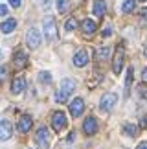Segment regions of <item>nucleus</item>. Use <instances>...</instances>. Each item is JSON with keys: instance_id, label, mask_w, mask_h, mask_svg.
Listing matches in <instances>:
<instances>
[{"instance_id": "obj_1", "label": "nucleus", "mask_w": 147, "mask_h": 149, "mask_svg": "<svg viewBox=\"0 0 147 149\" xmlns=\"http://www.w3.org/2000/svg\"><path fill=\"white\" fill-rule=\"evenodd\" d=\"M76 90V81L74 79H63V83H61V90L57 94H55V101L57 103H64L66 100L70 98V94Z\"/></svg>"}, {"instance_id": "obj_2", "label": "nucleus", "mask_w": 147, "mask_h": 149, "mask_svg": "<svg viewBox=\"0 0 147 149\" xmlns=\"http://www.w3.org/2000/svg\"><path fill=\"white\" fill-rule=\"evenodd\" d=\"M42 28H44V35H46L48 41H55L57 39V22H55L53 17H44Z\"/></svg>"}, {"instance_id": "obj_3", "label": "nucleus", "mask_w": 147, "mask_h": 149, "mask_svg": "<svg viewBox=\"0 0 147 149\" xmlns=\"http://www.w3.org/2000/svg\"><path fill=\"white\" fill-rule=\"evenodd\" d=\"M35 142H37L39 149H48V146H50V133H48V129L44 127V125H41V127L37 129Z\"/></svg>"}, {"instance_id": "obj_4", "label": "nucleus", "mask_w": 147, "mask_h": 149, "mask_svg": "<svg viewBox=\"0 0 147 149\" xmlns=\"http://www.w3.org/2000/svg\"><path fill=\"white\" fill-rule=\"evenodd\" d=\"M26 42H28V46H30L31 50H35L41 46V31L37 30V28H30L26 33Z\"/></svg>"}, {"instance_id": "obj_5", "label": "nucleus", "mask_w": 147, "mask_h": 149, "mask_svg": "<svg viewBox=\"0 0 147 149\" xmlns=\"http://www.w3.org/2000/svg\"><path fill=\"white\" fill-rule=\"evenodd\" d=\"M116 101H118V96H116V94L107 92V94L103 96V98L99 100V109H101L103 112H109V111H112V109H114Z\"/></svg>"}, {"instance_id": "obj_6", "label": "nucleus", "mask_w": 147, "mask_h": 149, "mask_svg": "<svg viewBox=\"0 0 147 149\" xmlns=\"http://www.w3.org/2000/svg\"><path fill=\"white\" fill-rule=\"evenodd\" d=\"M52 127L55 133H59V131H63L66 127V116H64V112H61V111H55L53 112V116H52Z\"/></svg>"}, {"instance_id": "obj_7", "label": "nucleus", "mask_w": 147, "mask_h": 149, "mask_svg": "<svg viewBox=\"0 0 147 149\" xmlns=\"http://www.w3.org/2000/svg\"><path fill=\"white\" fill-rule=\"evenodd\" d=\"M123 59H125V54H123V44H120L114 54V63H112V70L114 74H120L121 72V66H123Z\"/></svg>"}, {"instance_id": "obj_8", "label": "nucleus", "mask_w": 147, "mask_h": 149, "mask_svg": "<svg viewBox=\"0 0 147 149\" xmlns=\"http://www.w3.org/2000/svg\"><path fill=\"white\" fill-rule=\"evenodd\" d=\"M83 133L87 136H92V134L98 133V120H96L94 116H88L83 122Z\"/></svg>"}, {"instance_id": "obj_9", "label": "nucleus", "mask_w": 147, "mask_h": 149, "mask_svg": "<svg viewBox=\"0 0 147 149\" xmlns=\"http://www.w3.org/2000/svg\"><path fill=\"white\" fill-rule=\"evenodd\" d=\"M11 134H13V125H11L9 120H2L0 122V140L6 142L11 138Z\"/></svg>"}, {"instance_id": "obj_10", "label": "nucleus", "mask_w": 147, "mask_h": 149, "mask_svg": "<svg viewBox=\"0 0 147 149\" xmlns=\"http://www.w3.org/2000/svg\"><path fill=\"white\" fill-rule=\"evenodd\" d=\"M88 61H90V57H88V52H87V50H79L77 54L74 55V65H76L77 68L87 66Z\"/></svg>"}, {"instance_id": "obj_11", "label": "nucleus", "mask_w": 147, "mask_h": 149, "mask_svg": "<svg viewBox=\"0 0 147 149\" xmlns=\"http://www.w3.org/2000/svg\"><path fill=\"white\" fill-rule=\"evenodd\" d=\"M83 109H85V100L83 98H76V100L70 103V114H72L74 118L81 116V114H83Z\"/></svg>"}, {"instance_id": "obj_12", "label": "nucleus", "mask_w": 147, "mask_h": 149, "mask_svg": "<svg viewBox=\"0 0 147 149\" xmlns=\"http://www.w3.org/2000/svg\"><path fill=\"white\" fill-rule=\"evenodd\" d=\"M31 125H33V120H31V116H30V114H24V116H20V120H19V125H17V129H19L22 134H26L28 131L31 129Z\"/></svg>"}, {"instance_id": "obj_13", "label": "nucleus", "mask_w": 147, "mask_h": 149, "mask_svg": "<svg viewBox=\"0 0 147 149\" xmlns=\"http://www.w3.org/2000/svg\"><path fill=\"white\" fill-rule=\"evenodd\" d=\"M26 88V79L24 77H15L13 83H11V94H20L22 90Z\"/></svg>"}, {"instance_id": "obj_14", "label": "nucleus", "mask_w": 147, "mask_h": 149, "mask_svg": "<svg viewBox=\"0 0 147 149\" xmlns=\"http://www.w3.org/2000/svg\"><path fill=\"white\" fill-rule=\"evenodd\" d=\"M13 63H15V66H17V68H24V66H26V63H28V55H26L22 50H17V52H15V55H13Z\"/></svg>"}, {"instance_id": "obj_15", "label": "nucleus", "mask_w": 147, "mask_h": 149, "mask_svg": "<svg viewBox=\"0 0 147 149\" xmlns=\"http://www.w3.org/2000/svg\"><path fill=\"white\" fill-rule=\"evenodd\" d=\"M81 28H83V33H87V35H92V33L98 30V26H96V22L92 19H85L81 22Z\"/></svg>"}, {"instance_id": "obj_16", "label": "nucleus", "mask_w": 147, "mask_h": 149, "mask_svg": "<svg viewBox=\"0 0 147 149\" xmlns=\"http://www.w3.org/2000/svg\"><path fill=\"white\" fill-rule=\"evenodd\" d=\"M17 28V20L15 19H8V20H4L2 24H0V31L2 33H11Z\"/></svg>"}, {"instance_id": "obj_17", "label": "nucleus", "mask_w": 147, "mask_h": 149, "mask_svg": "<svg viewBox=\"0 0 147 149\" xmlns=\"http://www.w3.org/2000/svg\"><path fill=\"white\" fill-rule=\"evenodd\" d=\"M105 11H107V4H105V0H96V2H94V13L98 15V17H103V15H105Z\"/></svg>"}, {"instance_id": "obj_18", "label": "nucleus", "mask_w": 147, "mask_h": 149, "mask_svg": "<svg viewBox=\"0 0 147 149\" xmlns=\"http://www.w3.org/2000/svg\"><path fill=\"white\" fill-rule=\"evenodd\" d=\"M123 131H125V134H129L131 138H134L136 133H138V129H136V125H134V123H125V125H123Z\"/></svg>"}, {"instance_id": "obj_19", "label": "nucleus", "mask_w": 147, "mask_h": 149, "mask_svg": "<svg viewBox=\"0 0 147 149\" xmlns=\"http://www.w3.org/2000/svg\"><path fill=\"white\" fill-rule=\"evenodd\" d=\"M57 9L59 13H66L70 9V0H57Z\"/></svg>"}, {"instance_id": "obj_20", "label": "nucleus", "mask_w": 147, "mask_h": 149, "mask_svg": "<svg viewBox=\"0 0 147 149\" xmlns=\"http://www.w3.org/2000/svg\"><path fill=\"white\" fill-rule=\"evenodd\" d=\"M131 85H132V68H129V72H127V77H125V96H129Z\"/></svg>"}, {"instance_id": "obj_21", "label": "nucleus", "mask_w": 147, "mask_h": 149, "mask_svg": "<svg viewBox=\"0 0 147 149\" xmlns=\"http://www.w3.org/2000/svg\"><path fill=\"white\" fill-rule=\"evenodd\" d=\"M109 55H110V48L103 46V48H99V50H98V59L105 61V59H109Z\"/></svg>"}, {"instance_id": "obj_22", "label": "nucleus", "mask_w": 147, "mask_h": 149, "mask_svg": "<svg viewBox=\"0 0 147 149\" xmlns=\"http://www.w3.org/2000/svg\"><path fill=\"white\" fill-rule=\"evenodd\" d=\"M39 81L42 85H50L52 83V76H50V72H41L39 74Z\"/></svg>"}, {"instance_id": "obj_23", "label": "nucleus", "mask_w": 147, "mask_h": 149, "mask_svg": "<svg viewBox=\"0 0 147 149\" xmlns=\"http://www.w3.org/2000/svg\"><path fill=\"white\" fill-rule=\"evenodd\" d=\"M134 6H136L134 0H125V2H123V11H125V13H131V11H134Z\"/></svg>"}, {"instance_id": "obj_24", "label": "nucleus", "mask_w": 147, "mask_h": 149, "mask_svg": "<svg viewBox=\"0 0 147 149\" xmlns=\"http://www.w3.org/2000/svg\"><path fill=\"white\" fill-rule=\"evenodd\" d=\"M76 26H77V22H76V19H74V17H70V19L64 22L66 31H74V30H76Z\"/></svg>"}, {"instance_id": "obj_25", "label": "nucleus", "mask_w": 147, "mask_h": 149, "mask_svg": "<svg viewBox=\"0 0 147 149\" xmlns=\"http://www.w3.org/2000/svg\"><path fill=\"white\" fill-rule=\"evenodd\" d=\"M8 66H0V83H4L6 79H8Z\"/></svg>"}, {"instance_id": "obj_26", "label": "nucleus", "mask_w": 147, "mask_h": 149, "mask_svg": "<svg viewBox=\"0 0 147 149\" xmlns=\"http://www.w3.org/2000/svg\"><path fill=\"white\" fill-rule=\"evenodd\" d=\"M138 94L142 96V98H147V87H144V85H140V87H138Z\"/></svg>"}, {"instance_id": "obj_27", "label": "nucleus", "mask_w": 147, "mask_h": 149, "mask_svg": "<svg viewBox=\"0 0 147 149\" xmlns=\"http://www.w3.org/2000/svg\"><path fill=\"white\" fill-rule=\"evenodd\" d=\"M140 127H144V129H147V116H145V118H142V120H140Z\"/></svg>"}, {"instance_id": "obj_28", "label": "nucleus", "mask_w": 147, "mask_h": 149, "mask_svg": "<svg viewBox=\"0 0 147 149\" xmlns=\"http://www.w3.org/2000/svg\"><path fill=\"white\" fill-rule=\"evenodd\" d=\"M9 4L13 6V8H19V6H20V0H9Z\"/></svg>"}, {"instance_id": "obj_29", "label": "nucleus", "mask_w": 147, "mask_h": 149, "mask_svg": "<svg viewBox=\"0 0 147 149\" xmlns=\"http://www.w3.org/2000/svg\"><path fill=\"white\" fill-rule=\"evenodd\" d=\"M6 13H8V8H6V6H0V17H4Z\"/></svg>"}, {"instance_id": "obj_30", "label": "nucleus", "mask_w": 147, "mask_h": 149, "mask_svg": "<svg viewBox=\"0 0 147 149\" xmlns=\"http://www.w3.org/2000/svg\"><path fill=\"white\" fill-rule=\"evenodd\" d=\"M142 79H144V83H147V68L142 70Z\"/></svg>"}, {"instance_id": "obj_31", "label": "nucleus", "mask_w": 147, "mask_h": 149, "mask_svg": "<svg viewBox=\"0 0 147 149\" xmlns=\"http://www.w3.org/2000/svg\"><path fill=\"white\" fill-rule=\"evenodd\" d=\"M110 33H112V30H110V28H105V30H103V37H109Z\"/></svg>"}, {"instance_id": "obj_32", "label": "nucleus", "mask_w": 147, "mask_h": 149, "mask_svg": "<svg viewBox=\"0 0 147 149\" xmlns=\"http://www.w3.org/2000/svg\"><path fill=\"white\" fill-rule=\"evenodd\" d=\"M74 138H76V134H74V133H70L68 136H66V142H74Z\"/></svg>"}, {"instance_id": "obj_33", "label": "nucleus", "mask_w": 147, "mask_h": 149, "mask_svg": "<svg viewBox=\"0 0 147 149\" xmlns=\"http://www.w3.org/2000/svg\"><path fill=\"white\" fill-rule=\"evenodd\" d=\"M138 149H147V142H142V144H138Z\"/></svg>"}, {"instance_id": "obj_34", "label": "nucleus", "mask_w": 147, "mask_h": 149, "mask_svg": "<svg viewBox=\"0 0 147 149\" xmlns=\"http://www.w3.org/2000/svg\"><path fill=\"white\" fill-rule=\"evenodd\" d=\"M50 2H52V0H44V9L50 8Z\"/></svg>"}, {"instance_id": "obj_35", "label": "nucleus", "mask_w": 147, "mask_h": 149, "mask_svg": "<svg viewBox=\"0 0 147 149\" xmlns=\"http://www.w3.org/2000/svg\"><path fill=\"white\" fill-rule=\"evenodd\" d=\"M140 15H142V17H145V15H147V8H144V9H140Z\"/></svg>"}, {"instance_id": "obj_36", "label": "nucleus", "mask_w": 147, "mask_h": 149, "mask_svg": "<svg viewBox=\"0 0 147 149\" xmlns=\"http://www.w3.org/2000/svg\"><path fill=\"white\" fill-rule=\"evenodd\" d=\"M145 57H147V46H145Z\"/></svg>"}, {"instance_id": "obj_37", "label": "nucleus", "mask_w": 147, "mask_h": 149, "mask_svg": "<svg viewBox=\"0 0 147 149\" xmlns=\"http://www.w3.org/2000/svg\"><path fill=\"white\" fill-rule=\"evenodd\" d=\"M140 2H147V0H140Z\"/></svg>"}, {"instance_id": "obj_38", "label": "nucleus", "mask_w": 147, "mask_h": 149, "mask_svg": "<svg viewBox=\"0 0 147 149\" xmlns=\"http://www.w3.org/2000/svg\"><path fill=\"white\" fill-rule=\"evenodd\" d=\"M0 57H2V52H0Z\"/></svg>"}]
</instances>
